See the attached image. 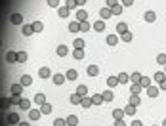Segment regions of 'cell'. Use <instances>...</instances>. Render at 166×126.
<instances>
[{
	"label": "cell",
	"mask_w": 166,
	"mask_h": 126,
	"mask_svg": "<svg viewBox=\"0 0 166 126\" xmlns=\"http://www.w3.org/2000/svg\"><path fill=\"white\" fill-rule=\"evenodd\" d=\"M12 101H10V98H0V109H8Z\"/></svg>",
	"instance_id": "25"
},
{
	"label": "cell",
	"mask_w": 166,
	"mask_h": 126,
	"mask_svg": "<svg viewBox=\"0 0 166 126\" xmlns=\"http://www.w3.org/2000/svg\"><path fill=\"white\" fill-rule=\"evenodd\" d=\"M19 126H31L29 122H19Z\"/></svg>",
	"instance_id": "59"
},
{
	"label": "cell",
	"mask_w": 166,
	"mask_h": 126,
	"mask_svg": "<svg viewBox=\"0 0 166 126\" xmlns=\"http://www.w3.org/2000/svg\"><path fill=\"white\" fill-rule=\"evenodd\" d=\"M86 4V0H76V6H84Z\"/></svg>",
	"instance_id": "58"
},
{
	"label": "cell",
	"mask_w": 166,
	"mask_h": 126,
	"mask_svg": "<svg viewBox=\"0 0 166 126\" xmlns=\"http://www.w3.org/2000/svg\"><path fill=\"white\" fill-rule=\"evenodd\" d=\"M136 111H138V109H136V107H134V105H132V103H128V105H126V107H124V113H126V115H136Z\"/></svg>",
	"instance_id": "32"
},
{
	"label": "cell",
	"mask_w": 166,
	"mask_h": 126,
	"mask_svg": "<svg viewBox=\"0 0 166 126\" xmlns=\"http://www.w3.org/2000/svg\"><path fill=\"white\" fill-rule=\"evenodd\" d=\"M141 90H143L141 84H132V86H130V92H132V94H139Z\"/></svg>",
	"instance_id": "44"
},
{
	"label": "cell",
	"mask_w": 166,
	"mask_h": 126,
	"mask_svg": "<svg viewBox=\"0 0 166 126\" xmlns=\"http://www.w3.org/2000/svg\"><path fill=\"white\" fill-rule=\"evenodd\" d=\"M113 98H115L113 90H105L103 92V101H113Z\"/></svg>",
	"instance_id": "23"
},
{
	"label": "cell",
	"mask_w": 166,
	"mask_h": 126,
	"mask_svg": "<svg viewBox=\"0 0 166 126\" xmlns=\"http://www.w3.org/2000/svg\"><path fill=\"white\" fill-rule=\"evenodd\" d=\"M73 46H75V50H84V40L82 38H75V44Z\"/></svg>",
	"instance_id": "34"
},
{
	"label": "cell",
	"mask_w": 166,
	"mask_h": 126,
	"mask_svg": "<svg viewBox=\"0 0 166 126\" xmlns=\"http://www.w3.org/2000/svg\"><path fill=\"white\" fill-rule=\"evenodd\" d=\"M65 76H67V80H76V78H79V73H76L75 69H69L65 73Z\"/></svg>",
	"instance_id": "10"
},
{
	"label": "cell",
	"mask_w": 166,
	"mask_h": 126,
	"mask_svg": "<svg viewBox=\"0 0 166 126\" xmlns=\"http://www.w3.org/2000/svg\"><path fill=\"white\" fill-rule=\"evenodd\" d=\"M10 21H12L13 25H21L23 23V15L21 14H12L10 15Z\"/></svg>",
	"instance_id": "1"
},
{
	"label": "cell",
	"mask_w": 166,
	"mask_h": 126,
	"mask_svg": "<svg viewBox=\"0 0 166 126\" xmlns=\"http://www.w3.org/2000/svg\"><path fill=\"white\" fill-rule=\"evenodd\" d=\"M80 105H82V107H84V109H88V107H90V105H94V103H92V98H82V101H80Z\"/></svg>",
	"instance_id": "37"
},
{
	"label": "cell",
	"mask_w": 166,
	"mask_h": 126,
	"mask_svg": "<svg viewBox=\"0 0 166 126\" xmlns=\"http://www.w3.org/2000/svg\"><path fill=\"white\" fill-rule=\"evenodd\" d=\"M67 54H69V48H67V46H63V44L58 46V56H59V57H65Z\"/></svg>",
	"instance_id": "16"
},
{
	"label": "cell",
	"mask_w": 166,
	"mask_h": 126,
	"mask_svg": "<svg viewBox=\"0 0 166 126\" xmlns=\"http://www.w3.org/2000/svg\"><path fill=\"white\" fill-rule=\"evenodd\" d=\"M33 29H34V33H42V31H44V25L40 23V21H34V23H33Z\"/></svg>",
	"instance_id": "38"
},
{
	"label": "cell",
	"mask_w": 166,
	"mask_h": 126,
	"mask_svg": "<svg viewBox=\"0 0 166 126\" xmlns=\"http://www.w3.org/2000/svg\"><path fill=\"white\" fill-rule=\"evenodd\" d=\"M115 126H126V124H124V120H115Z\"/></svg>",
	"instance_id": "56"
},
{
	"label": "cell",
	"mask_w": 166,
	"mask_h": 126,
	"mask_svg": "<svg viewBox=\"0 0 166 126\" xmlns=\"http://www.w3.org/2000/svg\"><path fill=\"white\" fill-rule=\"evenodd\" d=\"M67 80V76L65 75H61V73H58V75H54V84H58V86H61Z\"/></svg>",
	"instance_id": "6"
},
{
	"label": "cell",
	"mask_w": 166,
	"mask_h": 126,
	"mask_svg": "<svg viewBox=\"0 0 166 126\" xmlns=\"http://www.w3.org/2000/svg\"><path fill=\"white\" fill-rule=\"evenodd\" d=\"M54 126H67V122H65V118H55Z\"/></svg>",
	"instance_id": "51"
},
{
	"label": "cell",
	"mask_w": 166,
	"mask_h": 126,
	"mask_svg": "<svg viewBox=\"0 0 166 126\" xmlns=\"http://www.w3.org/2000/svg\"><path fill=\"white\" fill-rule=\"evenodd\" d=\"M6 61L8 63H15L17 61V54H15V52H8L6 54Z\"/></svg>",
	"instance_id": "19"
},
{
	"label": "cell",
	"mask_w": 166,
	"mask_h": 126,
	"mask_svg": "<svg viewBox=\"0 0 166 126\" xmlns=\"http://www.w3.org/2000/svg\"><path fill=\"white\" fill-rule=\"evenodd\" d=\"M141 76H143V75H139V73H132V75H130V80H132V84H139Z\"/></svg>",
	"instance_id": "31"
},
{
	"label": "cell",
	"mask_w": 166,
	"mask_h": 126,
	"mask_svg": "<svg viewBox=\"0 0 166 126\" xmlns=\"http://www.w3.org/2000/svg\"><path fill=\"white\" fill-rule=\"evenodd\" d=\"M21 33L25 34V36H31L34 33V29H33V25H23V29H21Z\"/></svg>",
	"instance_id": "15"
},
{
	"label": "cell",
	"mask_w": 166,
	"mask_h": 126,
	"mask_svg": "<svg viewBox=\"0 0 166 126\" xmlns=\"http://www.w3.org/2000/svg\"><path fill=\"white\" fill-rule=\"evenodd\" d=\"M19 84H23V86H31L33 84V78H31V75H23L21 76V82Z\"/></svg>",
	"instance_id": "20"
},
{
	"label": "cell",
	"mask_w": 166,
	"mask_h": 126,
	"mask_svg": "<svg viewBox=\"0 0 166 126\" xmlns=\"http://www.w3.org/2000/svg\"><path fill=\"white\" fill-rule=\"evenodd\" d=\"M17 61L25 63V61H27V54H25V52H19V54H17Z\"/></svg>",
	"instance_id": "49"
},
{
	"label": "cell",
	"mask_w": 166,
	"mask_h": 126,
	"mask_svg": "<svg viewBox=\"0 0 166 126\" xmlns=\"http://www.w3.org/2000/svg\"><path fill=\"white\" fill-rule=\"evenodd\" d=\"M124 109H115V111H113V117H115V120H122V117H124Z\"/></svg>",
	"instance_id": "17"
},
{
	"label": "cell",
	"mask_w": 166,
	"mask_h": 126,
	"mask_svg": "<svg viewBox=\"0 0 166 126\" xmlns=\"http://www.w3.org/2000/svg\"><path fill=\"white\" fill-rule=\"evenodd\" d=\"M157 63L159 65H166V54H159L157 56Z\"/></svg>",
	"instance_id": "48"
},
{
	"label": "cell",
	"mask_w": 166,
	"mask_h": 126,
	"mask_svg": "<svg viewBox=\"0 0 166 126\" xmlns=\"http://www.w3.org/2000/svg\"><path fill=\"white\" fill-rule=\"evenodd\" d=\"M132 38H134V34L130 33V31H126V33L120 34V40H122V42H132Z\"/></svg>",
	"instance_id": "18"
},
{
	"label": "cell",
	"mask_w": 166,
	"mask_h": 126,
	"mask_svg": "<svg viewBox=\"0 0 166 126\" xmlns=\"http://www.w3.org/2000/svg\"><path fill=\"white\" fill-rule=\"evenodd\" d=\"M117 78H118V84H126L128 80H130V75H126V73H120Z\"/></svg>",
	"instance_id": "27"
},
{
	"label": "cell",
	"mask_w": 166,
	"mask_h": 126,
	"mask_svg": "<svg viewBox=\"0 0 166 126\" xmlns=\"http://www.w3.org/2000/svg\"><path fill=\"white\" fill-rule=\"evenodd\" d=\"M23 92V84H12V94H21Z\"/></svg>",
	"instance_id": "40"
},
{
	"label": "cell",
	"mask_w": 166,
	"mask_h": 126,
	"mask_svg": "<svg viewBox=\"0 0 166 126\" xmlns=\"http://www.w3.org/2000/svg\"><path fill=\"white\" fill-rule=\"evenodd\" d=\"M65 6L69 8V10H73V8L76 6V0H65Z\"/></svg>",
	"instance_id": "50"
},
{
	"label": "cell",
	"mask_w": 166,
	"mask_h": 126,
	"mask_svg": "<svg viewBox=\"0 0 166 126\" xmlns=\"http://www.w3.org/2000/svg\"><path fill=\"white\" fill-rule=\"evenodd\" d=\"M164 67H166V65H164ZM164 75H166V71H164Z\"/></svg>",
	"instance_id": "61"
},
{
	"label": "cell",
	"mask_w": 166,
	"mask_h": 126,
	"mask_svg": "<svg viewBox=\"0 0 166 126\" xmlns=\"http://www.w3.org/2000/svg\"><path fill=\"white\" fill-rule=\"evenodd\" d=\"M0 44H2V42H0Z\"/></svg>",
	"instance_id": "62"
},
{
	"label": "cell",
	"mask_w": 166,
	"mask_h": 126,
	"mask_svg": "<svg viewBox=\"0 0 166 126\" xmlns=\"http://www.w3.org/2000/svg\"><path fill=\"white\" fill-rule=\"evenodd\" d=\"M38 75H40V78H48V76L52 75V73H50V69H48V67H40Z\"/></svg>",
	"instance_id": "26"
},
{
	"label": "cell",
	"mask_w": 166,
	"mask_h": 126,
	"mask_svg": "<svg viewBox=\"0 0 166 126\" xmlns=\"http://www.w3.org/2000/svg\"><path fill=\"white\" fill-rule=\"evenodd\" d=\"M80 31L82 33H88V31H90V21H82L80 23Z\"/></svg>",
	"instance_id": "46"
},
{
	"label": "cell",
	"mask_w": 166,
	"mask_h": 126,
	"mask_svg": "<svg viewBox=\"0 0 166 126\" xmlns=\"http://www.w3.org/2000/svg\"><path fill=\"white\" fill-rule=\"evenodd\" d=\"M40 115H42V113H40V109H31V111H29V118L31 120H38Z\"/></svg>",
	"instance_id": "7"
},
{
	"label": "cell",
	"mask_w": 166,
	"mask_h": 126,
	"mask_svg": "<svg viewBox=\"0 0 166 126\" xmlns=\"http://www.w3.org/2000/svg\"><path fill=\"white\" fill-rule=\"evenodd\" d=\"M92 29H94V31H99V33H101V31H105V21H103V19H97L96 23L92 25Z\"/></svg>",
	"instance_id": "3"
},
{
	"label": "cell",
	"mask_w": 166,
	"mask_h": 126,
	"mask_svg": "<svg viewBox=\"0 0 166 126\" xmlns=\"http://www.w3.org/2000/svg\"><path fill=\"white\" fill-rule=\"evenodd\" d=\"M107 84H109V88H115L117 84H118V78L117 76H109L107 78Z\"/></svg>",
	"instance_id": "39"
},
{
	"label": "cell",
	"mask_w": 166,
	"mask_h": 126,
	"mask_svg": "<svg viewBox=\"0 0 166 126\" xmlns=\"http://www.w3.org/2000/svg\"><path fill=\"white\" fill-rule=\"evenodd\" d=\"M126 31H128V25L124 23V21H120V23L117 25V33H118V34H122V33H126Z\"/></svg>",
	"instance_id": "24"
},
{
	"label": "cell",
	"mask_w": 166,
	"mask_h": 126,
	"mask_svg": "<svg viewBox=\"0 0 166 126\" xmlns=\"http://www.w3.org/2000/svg\"><path fill=\"white\" fill-rule=\"evenodd\" d=\"M21 96L19 94H12V98H10V101H12V105H19V101H21Z\"/></svg>",
	"instance_id": "36"
},
{
	"label": "cell",
	"mask_w": 166,
	"mask_h": 126,
	"mask_svg": "<svg viewBox=\"0 0 166 126\" xmlns=\"http://www.w3.org/2000/svg\"><path fill=\"white\" fill-rule=\"evenodd\" d=\"M19 107H21L23 111H31V99H21V101H19Z\"/></svg>",
	"instance_id": "14"
},
{
	"label": "cell",
	"mask_w": 166,
	"mask_h": 126,
	"mask_svg": "<svg viewBox=\"0 0 166 126\" xmlns=\"http://www.w3.org/2000/svg\"><path fill=\"white\" fill-rule=\"evenodd\" d=\"M160 90H166V78H164L162 82H160Z\"/></svg>",
	"instance_id": "57"
},
{
	"label": "cell",
	"mask_w": 166,
	"mask_h": 126,
	"mask_svg": "<svg viewBox=\"0 0 166 126\" xmlns=\"http://www.w3.org/2000/svg\"><path fill=\"white\" fill-rule=\"evenodd\" d=\"M155 19H157V15H155V12H145V21H149V23H153Z\"/></svg>",
	"instance_id": "41"
},
{
	"label": "cell",
	"mask_w": 166,
	"mask_h": 126,
	"mask_svg": "<svg viewBox=\"0 0 166 126\" xmlns=\"http://www.w3.org/2000/svg\"><path fill=\"white\" fill-rule=\"evenodd\" d=\"M48 6L50 8H59V0H48Z\"/></svg>",
	"instance_id": "52"
},
{
	"label": "cell",
	"mask_w": 166,
	"mask_h": 126,
	"mask_svg": "<svg viewBox=\"0 0 166 126\" xmlns=\"http://www.w3.org/2000/svg\"><path fill=\"white\" fill-rule=\"evenodd\" d=\"M69 31H71V33H79V31H80V23H79V21L69 23Z\"/></svg>",
	"instance_id": "22"
},
{
	"label": "cell",
	"mask_w": 166,
	"mask_h": 126,
	"mask_svg": "<svg viewBox=\"0 0 166 126\" xmlns=\"http://www.w3.org/2000/svg\"><path fill=\"white\" fill-rule=\"evenodd\" d=\"M86 73H88V76H97V73H99V67H97V65H88Z\"/></svg>",
	"instance_id": "4"
},
{
	"label": "cell",
	"mask_w": 166,
	"mask_h": 126,
	"mask_svg": "<svg viewBox=\"0 0 166 126\" xmlns=\"http://www.w3.org/2000/svg\"><path fill=\"white\" fill-rule=\"evenodd\" d=\"M153 78H155V80H157V82H162L164 78H166V75H164L162 71H159V73H155V76H153Z\"/></svg>",
	"instance_id": "45"
},
{
	"label": "cell",
	"mask_w": 166,
	"mask_h": 126,
	"mask_svg": "<svg viewBox=\"0 0 166 126\" xmlns=\"http://www.w3.org/2000/svg\"><path fill=\"white\" fill-rule=\"evenodd\" d=\"M107 44L109 46H117L118 44V34H109L107 36Z\"/></svg>",
	"instance_id": "12"
},
{
	"label": "cell",
	"mask_w": 166,
	"mask_h": 126,
	"mask_svg": "<svg viewBox=\"0 0 166 126\" xmlns=\"http://www.w3.org/2000/svg\"><path fill=\"white\" fill-rule=\"evenodd\" d=\"M92 103H94V105H101L103 103V94H96V96H92Z\"/></svg>",
	"instance_id": "21"
},
{
	"label": "cell",
	"mask_w": 166,
	"mask_h": 126,
	"mask_svg": "<svg viewBox=\"0 0 166 126\" xmlns=\"http://www.w3.org/2000/svg\"><path fill=\"white\" fill-rule=\"evenodd\" d=\"M34 101L38 103V105H42V103H46V96H44V94H36V96H34Z\"/></svg>",
	"instance_id": "42"
},
{
	"label": "cell",
	"mask_w": 166,
	"mask_h": 126,
	"mask_svg": "<svg viewBox=\"0 0 166 126\" xmlns=\"http://www.w3.org/2000/svg\"><path fill=\"white\" fill-rule=\"evenodd\" d=\"M69 12L71 10L67 6H59V17H69Z\"/></svg>",
	"instance_id": "33"
},
{
	"label": "cell",
	"mask_w": 166,
	"mask_h": 126,
	"mask_svg": "<svg viewBox=\"0 0 166 126\" xmlns=\"http://www.w3.org/2000/svg\"><path fill=\"white\" fill-rule=\"evenodd\" d=\"M111 15H113L111 8H101V10H99V17H101V19H107V17H111Z\"/></svg>",
	"instance_id": "8"
},
{
	"label": "cell",
	"mask_w": 166,
	"mask_h": 126,
	"mask_svg": "<svg viewBox=\"0 0 166 126\" xmlns=\"http://www.w3.org/2000/svg\"><path fill=\"white\" fill-rule=\"evenodd\" d=\"M73 57H75V59H82V57H84V50H75L73 52Z\"/></svg>",
	"instance_id": "47"
},
{
	"label": "cell",
	"mask_w": 166,
	"mask_h": 126,
	"mask_svg": "<svg viewBox=\"0 0 166 126\" xmlns=\"http://www.w3.org/2000/svg\"><path fill=\"white\" fill-rule=\"evenodd\" d=\"M52 111H54V107H52V105H50L48 101H46V103H42V105H40V113H42V115H50Z\"/></svg>",
	"instance_id": "5"
},
{
	"label": "cell",
	"mask_w": 166,
	"mask_h": 126,
	"mask_svg": "<svg viewBox=\"0 0 166 126\" xmlns=\"http://www.w3.org/2000/svg\"><path fill=\"white\" fill-rule=\"evenodd\" d=\"M122 8H124L122 4H117L115 8H111V12H113V15H120V14H122Z\"/></svg>",
	"instance_id": "43"
},
{
	"label": "cell",
	"mask_w": 166,
	"mask_h": 126,
	"mask_svg": "<svg viewBox=\"0 0 166 126\" xmlns=\"http://www.w3.org/2000/svg\"><path fill=\"white\" fill-rule=\"evenodd\" d=\"M8 122L12 124V126L19 124V122H21V120H19V115H17V113H10V115H8Z\"/></svg>",
	"instance_id": "2"
},
{
	"label": "cell",
	"mask_w": 166,
	"mask_h": 126,
	"mask_svg": "<svg viewBox=\"0 0 166 126\" xmlns=\"http://www.w3.org/2000/svg\"><path fill=\"white\" fill-rule=\"evenodd\" d=\"M141 124H143V122H141V120H138V118L132 120V126H141Z\"/></svg>",
	"instance_id": "55"
},
{
	"label": "cell",
	"mask_w": 166,
	"mask_h": 126,
	"mask_svg": "<svg viewBox=\"0 0 166 126\" xmlns=\"http://www.w3.org/2000/svg\"><path fill=\"white\" fill-rule=\"evenodd\" d=\"M76 21H79V23H82V21H88V14L84 12V10H79V12H76Z\"/></svg>",
	"instance_id": "9"
},
{
	"label": "cell",
	"mask_w": 166,
	"mask_h": 126,
	"mask_svg": "<svg viewBox=\"0 0 166 126\" xmlns=\"http://www.w3.org/2000/svg\"><path fill=\"white\" fill-rule=\"evenodd\" d=\"M80 101H82V96H79L76 92H75V94H71V103H73V105H79Z\"/></svg>",
	"instance_id": "29"
},
{
	"label": "cell",
	"mask_w": 166,
	"mask_h": 126,
	"mask_svg": "<svg viewBox=\"0 0 166 126\" xmlns=\"http://www.w3.org/2000/svg\"><path fill=\"white\" fill-rule=\"evenodd\" d=\"M117 4H120L118 0H107V8H115Z\"/></svg>",
	"instance_id": "53"
},
{
	"label": "cell",
	"mask_w": 166,
	"mask_h": 126,
	"mask_svg": "<svg viewBox=\"0 0 166 126\" xmlns=\"http://www.w3.org/2000/svg\"><path fill=\"white\" fill-rule=\"evenodd\" d=\"M130 103L134 105V107H138V105L141 103V99H139V96H138V94H132V96H130Z\"/></svg>",
	"instance_id": "30"
},
{
	"label": "cell",
	"mask_w": 166,
	"mask_h": 126,
	"mask_svg": "<svg viewBox=\"0 0 166 126\" xmlns=\"http://www.w3.org/2000/svg\"><path fill=\"white\" fill-rule=\"evenodd\" d=\"M139 84H141V88H149V86H151V78H149V76H141Z\"/></svg>",
	"instance_id": "35"
},
{
	"label": "cell",
	"mask_w": 166,
	"mask_h": 126,
	"mask_svg": "<svg viewBox=\"0 0 166 126\" xmlns=\"http://www.w3.org/2000/svg\"><path fill=\"white\" fill-rule=\"evenodd\" d=\"M162 126H166V118H164V120H162Z\"/></svg>",
	"instance_id": "60"
},
{
	"label": "cell",
	"mask_w": 166,
	"mask_h": 126,
	"mask_svg": "<svg viewBox=\"0 0 166 126\" xmlns=\"http://www.w3.org/2000/svg\"><path fill=\"white\" fill-rule=\"evenodd\" d=\"M145 90H147V96L149 98H157L159 96V88L157 86H149V88H145Z\"/></svg>",
	"instance_id": "11"
},
{
	"label": "cell",
	"mask_w": 166,
	"mask_h": 126,
	"mask_svg": "<svg viewBox=\"0 0 166 126\" xmlns=\"http://www.w3.org/2000/svg\"><path fill=\"white\" fill-rule=\"evenodd\" d=\"M76 94H79V96H82V98H86V96H88V88L84 86V84H80V86L76 88Z\"/></svg>",
	"instance_id": "28"
},
{
	"label": "cell",
	"mask_w": 166,
	"mask_h": 126,
	"mask_svg": "<svg viewBox=\"0 0 166 126\" xmlns=\"http://www.w3.org/2000/svg\"><path fill=\"white\" fill-rule=\"evenodd\" d=\"M120 2H122V6H132L134 0H120Z\"/></svg>",
	"instance_id": "54"
},
{
	"label": "cell",
	"mask_w": 166,
	"mask_h": 126,
	"mask_svg": "<svg viewBox=\"0 0 166 126\" xmlns=\"http://www.w3.org/2000/svg\"><path fill=\"white\" fill-rule=\"evenodd\" d=\"M65 122H67V126H76L79 124V118H76L75 115H69V117L65 118Z\"/></svg>",
	"instance_id": "13"
}]
</instances>
